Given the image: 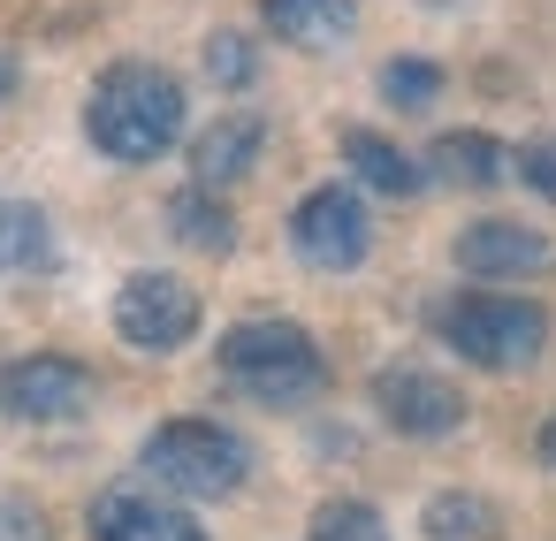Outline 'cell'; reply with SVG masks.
Segmentation results:
<instances>
[{
  "label": "cell",
  "instance_id": "13",
  "mask_svg": "<svg viewBox=\"0 0 556 541\" xmlns=\"http://www.w3.org/2000/svg\"><path fill=\"white\" fill-rule=\"evenodd\" d=\"M358 24V0H267V32L290 47H336Z\"/></svg>",
  "mask_w": 556,
  "mask_h": 541
},
{
  "label": "cell",
  "instance_id": "19",
  "mask_svg": "<svg viewBox=\"0 0 556 541\" xmlns=\"http://www.w3.org/2000/svg\"><path fill=\"white\" fill-rule=\"evenodd\" d=\"M313 541H389L374 503H320L313 511Z\"/></svg>",
  "mask_w": 556,
  "mask_h": 541
},
{
  "label": "cell",
  "instance_id": "14",
  "mask_svg": "<svg viewBox=\"0 0 556 541\" xmlns=\"http://www.w3.org/2000/svg\"><path fill=\"white\" fill-rule=\"evenodd\" d=\"M54 267V229L31 199H0V275H47Z\"/></svg>",
  "mask_w": 556,
  "mask_h": 541
},
{
  "label": "cell",
  "instance_id": "5",
  "mask_svg": "<svg viewBox=\"0 0 556 541\" xmlns=\"http://www.w3.org/2000/svg\"><path fill=\"white\" fill-rule=\"evenodd\" d=\"M115 328H123V343H138V351H184V343L199 336V290L146 267V275H130V282L115 290Z\"/></svg>",
  "mask_w": 556,
  "mask_h": 541
},
{
  "label": "cell",
  "instance_id": "21",
  "mask_svg": "<svg viewBox=\"0 0 556 541\" xmlns=\"http://www.w3.org/2000/svg\"><path fill=\"white\" fill-rule=\"evenodd\" d=\"M0 541H54V526H47V511H39V503L9 495V503H0Z\"/></svg>",
  "mask_w": 556,
  "mask_h": 541
},
{
  "label": "cell",
  "instance_id": "3",
  "mask_svg": "<svg viewBox=\"0 0 556 541\" xmlns=\"http://www.w3.org/2000/svg\"><path fill=\"white\" fill-rule=\"evenodd\" d=\"M442 343L488 374H518L541 358L548 343V313L533 298H503V290H465L442 305Z\"/></svg>",
  "mask_w": 556,
  "mask_h": 541
},
{
  "label": "cell",
  "instance_id": "15",
  "mask_svg": "<svg viewBox=\"0 0 556 541\" xmlns=\"http://www.w3.org/2000/svg\"><path fill=\"white\" fill-rule=\"evenodd\" d=\"M343 161H351V176L358 184H374V191H389V199H412L427 176H419V161L412 153H396L389 138H374V130H343Z\"/></svg>",
  "mask_w": 556,
  "mask_h": 541
},
{
  "label": "cell",
  "instance_id": "16",
  "mask_svg": "<svg viewBox=\"0 0 556 541\" xmlns=\"http://www.w3.org/2000/svg\"><path fill=\"white\" fill-rule=\"evenodd\" d=\"M419 526H427V541H495L503 511L488 495H472V488H450V495H427Z\"/></svg>",
  "mask_w": 556,
  "mask_h": 541
},
{
  "label": "cell",
  "instance_id": "9",
  "mask_svg": "<svg viewBox=\"0 0 556 541\" xmlns=\"http://www.w3.org/2000/svg\"><path fill=\"white\" fill-rule=\"evenodd\" d=\"M556 260V244L526 222H472L457 237V267L480 275V282H510V275H541Z\"/></svg>",
  "mask_w": 556,
  "mask_h": 541
},
{
  "label": "cell",
  "instance_id": "22",
  "mask_svg": "<svg viewBox=\"0 0 556 541\" xmlns=\"http://www.w3.org/2000/svg\"><path fill=\"white\" fill-rule=\"evenodd\" d=\"M510 161H518V176L556 206V138H533V146H526V153H510Z\"/></svg>",
  "mask_w": 556,
  "mask_h": 541
},
{
  "label": "cell",
  "instance_id": "10",
  "mask_svg": "<svg viewBox=\"0 0 556 541\" xmlns=\"http://www.w3.org/2000/svg\"><path fill=\"white\" fill-rule=\"evenodd\" d=\"M92 533H100V541H206V533L191 526V511H176V503H161V495H146V488H108V495H92Z\"/></svg>",
  "mask_w": 556,
  "mask_h": 541
},
{
  "label": "cell",
  "instance_id": "6",
  "mask_svg": "<svg viewBox=\"0 0 556 541\" xmlns=\"http://www.w3.org/2000/svg\"><path fill=\"white\" fill-rule=\"evenodd\" d=\"M290 244H298V260L305 267H320V275H343V267H358L366 260V244H374V222H366V206L351 199V191H305L298 199V214H290Z\"/></svg>",
  "mask_w": 556,
  "mask_h": 541
},
{
  "label": "cell",
  "instance_id": "8",
  "mask_svg": "<svg viewBox=\"0 0 556 541\" xmlns=\"http://www.w3.org/2000/svg\"><path fill=\"white\" fill-rule=\"evenodd\" d=\"M374 404H381V419L396 435H419V442H434V435H450L465 419V397L442 374H427V366H381L374 374Z\"/></svg>",
  "mask_w": 556,
  "mask_h": 541
},
{
  "label": "cell",
  "instance_id": "17",
  "mask_svg": "<svg viewBox=\"0 0 556 541\" xmlns=\"http://www.w3.org/2000/svg\"><path fill=\"white\" fill-rule=\"evenodd\" d=\"M168 229H176V244H191V252H229V244H237L229 206H222L206 184H191V191L168 199Z\"/></svg>",
  "mask_w": 556,
  "mask_h": 541
},
{
  "label": "cell",
  "instance_id": "4",
  "mask_svg": "<svg viewBox=\"0 0 556 541\" xmlns=\"http://www.w3.org/2000/svg\"><path fill=\"white\" fill-rule=\"evenodd\" d=\"M146 473L168 488V495H191V503H214V495H237L244 473H252V450L214 427V419H168L153 427L146 442Z\"/></svg>",
  "mask_w": 556,
  "mask_h": 541
},
{
  "label": "cell",
  "instance_id": "2",
  "mask_svg": "<svg viewBox=\"0 0 556 541\" xmlns=\"http://www.w3.org/2000/svg\"><path fill=\"white\" fill-rule=\"evenodd\" d=\"M222 374L260 404H305L328 389V358L298 320H244L222 336Z\"/></svg>",
  "mask_w": 556,
  "mask_h": 541
},
{
  "label": "cell",
  "instance_id": "1",
  "mask_svg": "<svg viewBox=\"0 0 556 541\" xmlns=\"http://www.w3.org/2000/svg\"><path fill=\"white\" fill-rule=\"evenodd\" d=\"M85 130L123 168L161 161L176 146V130H184V85L168 70H153V62H115L85 100Z\"/></svg>",
  "mask_w": 556,
  "mask_h": 541
},
{
  "label": "cell",
  "instance_id": "7",
  "mask_svg": "<svg viewBox=\"0 0 556 541\" xmlns=\"http://www.w3.org/2000/svg\"><path fill=\"white\" fill-rule=\"evenodd\" d=\"M92 404V374L62 351H31L0 366V412L9 419H77Z\"/></svg>",
  "mask_w": 556,
  "mask_h": 541
},
{
  "label": "cell",
  "instance_id": "23",
  "mask_svg": "<svg viewBox=\"0 0 556 541\" xmlns=\"http://www.w3.org/2000/svg\"><path fill=\"white\" fill-rule=\"evenodd\" d=\"M533 450H541V465L556 473V419H541V442H533Z\"/></svg>",
  "mask_w": 556,
  "mask_h": 541
},
{
  "label": "cell",
  "instance_id": "24",
  "mask_svg": "<svg viewBox=\"0 0 556 541\" xmlns=\"http://www.w3.org/2000/svg\"><path fill=\"white\" fill-rule=\"evenodd\" d=\"M9 92H16V62H9V54H0V100H9Z\"/></svg>",
  "mask_w": 556,
  "mask_h": 541
},
{
  "label": "cell",
  "instance_id": "18",
  "mask_svg": "<svg viewBox=\"0 0 556 541\" xmlns=\"http://www.w3.org/2000/svg\"><path fill=\"white\" fill-rule=\"evenodd\" d=\"M381 92H389V108L419 115V108L442 100V70H434V62H389V70H381Z\"/></svg>",
  "mask_w": 556,
  "mask_h": 541
},
{
  "label": "cell",
  "instance_id": "11",
  "mask_svg": "<svg viewBox=\"0 0 556 541\" xmlns=\"http://www.w3.org/2000/svg\"><path fill=\"white\" fill-rule=\"evenodd\" d=\"M260 146H267V123H260V115H222L214 130L191 138V184H206V191L244 184L252 161H260Z\"/></svg>",
  "mask_w": 556,
  "mask_h": 541
},
{
  "label": "cell",
  "instance_id": "20",
  "mask_svg": "<svg viewBox=\"0 0 556 541\" xmlns=\"http://www.w3.org/2000/svg\"><path fill=\"white\" fill-rule=\"evenodd\" d=\"M206 77H214V85H229V92H244V85H252V39L214 32V39H206Z\"/></svg>",
  "mask_w": 556,
  "mask_h": 541
},
{
  "label": "cell",
  "instance_id": "12",
  "mask_svg": "<svg viewBox=\"0 0 556 541\" xmlns=\"http://www.w3.org/2000/svg\"><path fill=\"white\" fill-rule=\"evenodd\" d=\"M419 176L457 184V191H488V184L510 176V146H495L488 130H450V138H434V153H427Z\"/></svg>",
  "mask_w": 556,
  "mask_h": 541
}]
</instances>
